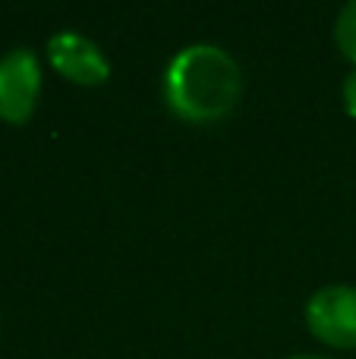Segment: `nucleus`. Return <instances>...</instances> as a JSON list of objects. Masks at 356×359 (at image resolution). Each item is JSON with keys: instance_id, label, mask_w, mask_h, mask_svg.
Wrapping results in <instances>:
<instances>
[{"instance_id": "nucleus-6", "label": "nucleus", "mask_w": 356, "mask_h": 359, "mask_svg": "<svg viewBox=\"0 0 356 359\" xmlns=\"http://www.w3.org/2000/svg\"><path fill=\"white\" fill-rule=\"evenodd\" d=\"M344 111L350 114V117H356V67L344 79Z\"/></svg>"}, {"instance_id": "nucleus-5", "label": "nucleus", "mask_w": 356, "mask_h": 359, "mask_svg": "<svg viewBox=\"0 0 356 359\" xmlns=\"http://www.w3.org/2000/svg\"><path fill=\"white\" fill-rule=\"evenodd\" d=\"M334 41H338L341 54L356 63V0L341 10L338 22H334Z\"/></svg>"}, {"instance_id": "nucleus-3", "label": "nucleus", "mask_w": 356, "mask_h": 359, "mask_svg": "<svg viewBox=\"0 0 356 359\" xmlns=\"http://www.w3.org/2000/svg\"><path fill=\"white\" fill-rule=\"evenodd\" d=\"M41 95V63L29 48H13L0 57V120L19 126L35 114Z\"/></svg>"}, {"instance_id": "nucleus-7", "label": "nucleus", "mask_w": 356, "mask_h": 359, "mask_svg": "<svg viewBox=\"0 0 356 359\" xmlns=\"http://www.w3.org/2000/svg\"><path fill=\"white\" fill-rule=\"evenodd\" d=\"M290 359H328V356H290Z\"/></svg>"}, {"instance_id": "nucleus-2", "label": "nucleus", "mask_w": 356, "mask_h": 359, "mask_svg": "<svg viewBox=\"0 0 356 359\" xmlns=\"http://www.w3.org/2000/svg\"><path fill=\"white\" fill-rule=\"evenodd\" d=\"M306 325L313 337L338 350L356 347V287L328 284L306 303Z\"/></svg>"}, {"instance_id": "nucleus-1", "label": "nucleus", "mask_w": 356, "mask_h": 359, "mask_svg": "<svg viewBox=\"0 0 356 359\" xmlns=\"http://www.w3.org/2000/svg\"><path fill=\"white\" fill-rule=\"evenodd\" d=\"M243 95L237 60L218 44H186L164 69V101L186 123H218Z\"/></svg>"}, {"instance_id": "nucleus-4", "label": "nucleus", "mask_w": 356, "mask_h": 359, "mask_svg": "<svg viewBox=\"0 0 356 359\" xmlns=\"http://www.w3.org/2000/svg\"><path fill=\"white\" fill-rule=\"evenodd\" d=\"M48 60L63 79L76 86H101L111 76V60L104 57V50L92 38L69 29L48 38Z\"/></svg>"}]
</instances>
